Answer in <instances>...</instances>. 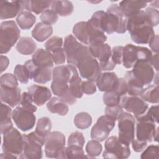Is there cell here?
I'll return each mask as SVG.
<instances>
[{
  "mask_svg": "<svg viewBox=\"0 0 159 159\" xmlns=\"http://www.w3.org/2000/svg\"><path fill=\"white\" fill-rule=\"evenodd\" d=\"M127 17L117 4L110 5L106 12L103 11L95 12L89 19L94 26L108 34L114 32L125 33L127 30Z\"/></svg>",
  "mask_w": 159,
  "mask_h": 159,
  "instance_id": "1",
  "label": "cell"
},
{
  "mask_svg": "<svg viewBox=\"0 0 159 159\" xmlns=\"http://www.w3.org/2000/svg\"><path fill=\"white\" fill-rule=\"evenodd\" d=\"M127 30L137 44H147L155 35L153 27L142 10L127 17Z\"/></svg>",
  "mask_w": 159,
  "mask_h": 159,
  "instance_id": "2",
  "label": "cell"
},
{
  "mask_svg": "<svg viewBox=\"0 0 159 159\" xmlns=\"http://www.w3.org/2000/svg\"><path fill=\"white\" fill-rule=\"evenodd\" d=\"M73 33L84 45L104 43L107 40L104 32L95 27L89 20L87 22H77L73 27Z\"/></svg>",
  "mask_w": 159,
  "mask_h": 159,
  "instance_id": "3",
  "label": "cell"
},
{
  "mask_svg": "<svg viewBox=\"0 0 159 159\" xmlns=\"http://www.w3.org/2000/svg\"><path fill=\"white\" fill-rule=\"evenodd\" d=\"M63 48L67 63L76 67L80 61L91 55L89 47L80 43L72 35L65 37Z\"/></svg>",
  "mask_w": 159,
  "mask_h": 159,
  "instance_id": "4",
  "label": "cell"
},
{
  "mask_svg": "<svg viewBox=\"0 0 159 159\" xmlns=\"http://www.w3.org/2000/svg\"><path fill=\"white\" fill-rule=\"evenodd\" d=\"M45 153L48 158H67L65 137L61 132H50L45 142Z\"/></svg>",
  "mask_w": 159,
  "mask_h": 159,
  "instance_id": "5",
  "label": "cell"
},
{
  "mask_svg": "<svg viewBox=\"0 0 159 159\" xmlns=\"http://www.w3.org/2000/svg\"><path fill=\"white\" fill-rule=\"evenodd\" d=\"M20 31L13 20L2 22L0 29V53H7L20 37Z\"/></svg>",
  "mask_w": 159,
  "mask_h": 159,
  "instance_id": "6",
  "label": "cell"
},
{
  "mask_svg": "<svg viewBox=\"0 0 159 159\" xmlns=\"http://www.w3.org/2000/svg\"><path fill=\"white\" fill-rule=\"evenodd\" d=\"M24 146L20 158L39 159L42 157V147L45 144V139L40 137L35 131L29 134H23Z\"/></svg>",
  "mask_w": 159,
  "mask_h": 159,
  "instance_id": "7",
  "label": "cell"
},
{
  "mask_svg": "<svg viewBox=\"0 0 159 159\" xmlns=\"http://www.w3.org/2000/svg\"><path fill=\"white\" fill-rule=\"evenodd\" d=\"M152 52L147 47L127 44L124 47L122 65L126 68H131L140 60L149 61Z\"/></svg>",
  "mask_w": 159,
  "mask_h": 159,
  "instance_id": "8",
  "label": "cell"
},
{
  "mask_svg": "<svg viewBox=\"0 0 159 159\" xmlns=\"http://www.w3.org/2000/svg\"><path fill=\"white\" fill-rule=\"evenodd\" d=\"M118 139L123 143L130 145L134 139L135 119L130 113L123 112L117 119Z\"/></svg>",
  "mask_w": 159,
  "mask_h": 159,
  "instance_id": "9",
  "label": "cell"
},
{
  "mask_svg": "<svg viewBox=\"0 0 159 159\" xmlns=\"http://www.w3.org/2000/svg\"><path fill=\"white\" fill-rule=\"evenodd\" d=\"M105 150L102 157L106 158L124 159L127 158L130 155L129 145L122 143L116 136L108 137L104 144Z\"/></svg>",
  "mask_w": 159,
  "mask_h": 159,
  "instance_id": "10",
  "label": "cell"
},
{
  "mask_svg": "<svg viewBox=\"0 0 159 159\" xmlns=\"http://www.w3.org/2000/svg\"><path fill=\"white\" fill-rule=\"evenodd\" d=\"M24 146L23 135L15 128L3 135L2 150L15 155H19L22 153Z\"/></svg>",
  "mask_w": 159,
  "mask_h": 159,
  "instance_id": "11",
  "label": "cell"
},
{
  "mask_svg": "<svg viewBox=\"0 0 159 159\" xmlns=\"http://www.w3.org/2000/svg\"><path fill=\"white\" fill-rule=\"evenodd\" d=\"M76 67L81 77L93 82L96 81L102 73L99 62L91 55L80 61Z\"/></svg>",
  "mask_w": 159,
  "mask_h": 159,
  "instance_id": "12",
  "label": "cell"
},
{
  "mask_svg": "<svg viewBox=\"0 0 159 159\" xmlns=\"http://www.w3.org/2000/svg\"><path fill=\"white\" fill-rule=\"evenodd\" d=\"M115 123V119L106 115L101 116L91 129V139L99 142L104 141L114 127Z\"/></svg>",
  "mask_w": 159,
  "mask_h": 159,
  "instance_id": "13",
  "label": "cell"
},
{
  "mask_svg": "<svg viewBox=\"0 0 159 159\" xmlns=\"http://www.w3.org/2000/svg\"><path fill=\"white\" fill-rule=\"evenodd\" d=\"M12 118L16 126L24 132L32 129L35 123V116L34 112L23 108L20 106L14 109Z\"/></svg>",
  "mask_w": 159,
  "mask_h": 159,
  "instance_id": "14",
  "label": "cell"
},
{
  "mask_svg": "<svg viewBox=\"0 0 159 159\" xmlns=\"http://www.w3.org/2000/svg\"><path fill=\"white\" fill-rule=\"evenodd\" d=\"M119 105L127 112L132 113L135 117L143 114L148 108L147 103L141 98L129 95L122 96Z\"/></svg>",
  "mask_w": 159,
  "mask_h": 159,
  "instance_id": "15",
  "label": "cell"
},
{
  "mask_svg": "<svg viewBox=\"0 0 159 159\" xmlns=\"http://www.w3.org/2000/svg\"><path fill=\"white\" fill-rule=\"evenodd\" d=\"M134 76L144 86L149 84L155 77L154 68L149 61L140 60L135 63L131 70Z\"/></svg>",
  "mask_w": 159,
  "mask_h": 159,
  "instance_id": "16",
  "label": "cell"
},
{
  "mask_svg": "<svg viewBox=\"0 0 159 159\" xmlns=\"http://www.w3.org/2000/svg\"><path fill=\"white\" fill-rule=\"evenodd\" d=\"M51 89L55 95L57 96L66 104L73 105L76 103V98L71 92L68 83L53 81L51 84Z\"/></svg>",
  "mask_w": 159,
  "mask_h": 159,
  "instance_id": "17",
  "label": "cell"
},
{
  "mask_svg": "<svg viewBox=\"0 0 159 159\" xmlns=\"http://www.w3.org/2000/svg\"><path fill=\"white\" fill-rule=\"evenodd\" d=\"M155 130V122L148 120L137 121L135 132L137 140L147 142H152Z\"/></svg>",
  "mask_w": 159,
  "mask_h": 159,
  "instance_id": "18",
  "label": "cell"
},
{
  "mask_svg": "<svg viewBox=\"0 0 159 159\" xmlns=\"http://www.w3.org/2000/svg\"><path fill=\"white\" fill-rule=\"evenodd\" d=\"M119 78L114 72L101 73L96 80V86L102 92L115 91L119 83Z\"/></svg>",
  "mask_w": 159,
  "mask_h": 159,
  "instance_id": "19",
  "label": "cell"
},
{
  "mask_svg": "<svg viewBox=\"0 0 159 159\" xmlns=\"http://www.w3.org/2000/svg\"><path fill=\"white\" fill-rule=\"evenodd\" d=\"M78 75L75 66L70 64L57 66L52 70L53 81H64L69 83L73 78Z\"/></svg>",
  "mask_w": 159,
  "mask_h": 159,
  "instance_id": "20",
  "label": "cell"
},
{
  "mask_svg": "<svg viewBox=\"0 0 159 159\" xmlns=\"http://www.w3.org/2000/svg\"><path fill=\"white\" fill-rule=\"evenodd\" d=\"M23 11L22 1H1L0 19H7L18 16Z\"/></svg>",
  "mask_w": 159,
  "mask_h": 159,
  "instance_id": "21",
  "label": "cell"
},
{
  "mask_svg": "<svg viewBox=\"0 0 159 159\" xmlns=\"http://www.w3.org/2000/svg\"><path fill=\"white\" fill-rule=\"evenodd\" d=\"M27 89L33 99L34 104L39 106L43 105L52 97L50 89L45 86L34 84L29 86Z\"/></svg>",
  "mask_w": 159,
  "mask_h": 159,
  "instance_id": "22",
  "label": "cell"
},
{
  "mask_svg": "<svg viewBox=\"0 0 159 159\" xmlns=\"http://www.w3.org/2000/svg\"><path fill=\"white\" fill-rule=\"evenodd\" d=\"M1 101L10 107H14L20 103L21 99L20 89L18 87L7 88L1 86Z\"/></svg>",
  "mask_w": 159,
  "mask_h": 159,
  "instance_id": "23",
  "label": "cell"
},
{
  "mask_svg": "<svg viewBox=\"0 0 159 159\" xmlns=\"http://www.w3.org/2000/svg\"><path fill=\"white\" fill-rule=\"evenodd\" d=\"M89 52L91 55L99 60V62H103L111 59L112 50L109 45L104 43H96L89 45Z\"/></svg>",
  "mask_w": 159,
  "mask_h": 159,
  "instance_id": "24",
  "label": "cell"
},
{
  "mask_svg": "<svg viewBox=\"0 0 159 159\" xmlns=\"http://www.w3.org/2000/svg\"><path fill=\"white\" fill-rule=\"evenodd\" d=\"M32 60L40 68H52L53 65L52 53L43 48L37 49L32 55Z\"/></svg>",
  "mask_w": 159,
  "mask_h": 159,
  "instance_id": "25",
  "label": "cell"
},
{
  "mask_svg": "<svg viewBox=\"0 0 159 159\" xmlns=\"http://www.w3.org/2000/svg\"><path fill=\"white\" fill-rule=\"evenodd\" d=\"M148 2L136 0H126L120 2L119 6L127 16H130L145 7Z\"/></svg>",
  "mask_w": 159,
  "mask_h": 159,
  "instance_id": "26",
  "label": "cell"
},
{
  "mask_svg": "<svg viewBox=\"0 0 159 159\" xmlns=\"http://www.w3.org/2000/svg\"><path fill=\"white\" fill-rule=\"evenodd\" d=\"M127 87V93L129 96H138L140 95L143 85L134 76L132 71H126L124 76Z\"/></svg>",
  "mask_w": 159,
  "mask_h": 159,
  "instance_id": "27",
  "label": "cell"
},
{
  "mask_svg": "<svg viewBox=\"0 0 159 159\" xmlns=\"http://www.w3.org/2000/svg\"><path fill=\"white\" fill-rule=\"evenodd\" d=\"M53 28L51 25L43 22L37 23L32 31V37L38 42H43L51 36Z\"/></svg>",
  "mask_w": 159,
  "mask_h": 159,
  "instance_id": "28",
  "label": "cell"
},
{
  "mask_svg": "<svg viewBox=\"0 0 159 159\" xmlns=\"http://www.w3.org/2000/svg\"><path fill=\"white\" fill-rule=\"evenodd\" d=\"M50 9L60 16H68L73 12V5L69 1H52Z\"/></svg>",
  "mask_w": 159,
  "mask_h": 159,
  "instance_id": "29",
  "label": "cell"
},
{
  "mask_svg": "<svg viewBox=\"0 0 159 159\" xmlns=\"http://www.w3.org/2000/svg\"><path fill=\"white\" fill-rule=\"evenodd\" d=\"M48 110L60 116H65L68 112V106L58 97H53L50 99L47 104Z\"/></svg>",
  "mask_w": 159,
  "mask_h": 159,
  "instance_id": "30",
  "label": "cell"
},
{
  "mask_svg": "<svg viewBox=\"0 0 159 159\" xmlns=\"http://www.w3.org/2000/svg\"><path fill=\"white\" fill-rule=\"evenodd\" d=\"M37 47L36 43L29 37H21L16 45V50L22 55H29L33 53Z\"/></svg>",
  "mask_w": 159,
  "mask_h": 159,
  "instance_id": "31",
  "label": "cell"
},
{
  "mask_svg": "<svg viewBox=\"0 0 159 159\" xmlns=\"http://www.w3.org/2000/svg\"><path fill=\"white\" fill-rule=\"evenodd\" d=\"M36 21L35 16L29 11H23L17 16L16 22L20 29L27 30L30 29Z\"/></svg>",
  "mask_w": 159,
  "mask_h": 159,
  "instance_id": "32",
  "label": "cell"
},
{
  "mask_svg": "<svg viewBox=\"0 0 159 159\" xmlns=\"http://www.w3.org/2000/svg\"><path fill=\"white\" fill-rule=\"evenodd\" d=\"M158 89V85H150L143 88L139 96L145 101L157 104L159 101Z\"/></svg>",
  "mask_w": 159,
  "mask_h": 159,
  "instance_id": "33",
  "label": "cell"
},
{
  "mask_svg": "<svg viewBox=\"0 0 159 159\" xmlns=\"http://www.w3.org/2000/svg\"><path fill=\"white\" fill-rule=\"evenodd\" d=\"M52 129V122L47 117H43L38 120L35 132L41 137L46 139Z\"/></svg>",
  "mask_w": 159,
  "mask_h": 159,
  "instance_id": "34",
  "label": "cell"
},
{
  "mask_svg": "<svg viewBox=\"0 0 159 159\" xmlns=\"http://www.w3.org/2000/svg\"><path fill=\"white\" fill-rule=\"evenodd\" d=\"M52 76L51 68H40L38 66L32 80L39 84H45L49 81Z\"/></svg>",
  "mask_w": 159,
  "mask_h": 159,
  "instance_id": "35",
  "label": "cell"
},
{
  "mask_svg": "<svg viewBox=\"0 0 159 159\" xmlns=\"http://www.w3.org/2000/svg\"><path fill=\"white\" fill-rule=\"evenodd\" d=\"M92 123V117L87 112H81L78 113L74 118V124L75 126L82 130L88 128Z\"/></svg>",
  "mask_w": 159,
  "mask_h": 159,
  "instance_id": "36",
  "label": "cell"
},
{
  "mask_svg": "<svg viewBox=\"0 0 159 159\" xmlns=\"http://www.w3.org/2000/svg\"><path fill=\"white\" fill-rule=\"evenodd\" d=\"M158 106H152L143 114L135 117L137 121L148 120L155 123H158Z\"/></svg>",
  "mask_w": 159,
  "mask_h": 159,
  "instance_id": "37",
  "label": "cell"
},
{
  "mask_svg": "<svg viewBox=\"0 0 159 159\" xmlns=\"http://www.w3.org/2000/svg\"><path fill=\"white\" fill-rule=\"evenodd\" d=\"M82 82L83 81L78 75L73 78L68 83L71 92L76 99L81 98L83 95L81 88Z\"/></svg>",
  "mask_w": 159,
  "mask_h": 159,
  "instance_id": "38",
  "label": "cell"
},
{
  "mask_svg": "<svg viewBox=\"0 0 159 159\" xmlns=\"http://www.w3.org/2000/svg\"><path fill=\"white\" fill-rule=\"evenodd\" d=\"M86 152L89 155V158H94L101 154L102 147L99 142L91 140L88 142L86 145Z\"/></svg>",
  "mask_w": 159,
  "mask_h": 159,
  "instance_id": "39",
  "label": "cell"
},
{
  "mask_svg": "<svg viewBox=\"0 0 159 159\" xmlns=\"http://www.w3.org/2000/svg\"><path fill=\"white\" fill-rule=\"evenodd\" d=\"M51 3L52 1H30V12L32 11L36 14L42 13L45 10L48 9V7H50Z\"/></svg>",
  "mask_w": 159,
  "mask_h": 159,
  "instance_id": "40",
  "label": "cell"
},
{
  "mask_svg": "<svg viewBox=\"0 0 159 159\" xmlns=\"http://www.w3.org/2000/svg\"><path fill=\"white\" fill-rule=\"evenodd\" d=\"M14 73L17 79L22 83L26 84L30 80L29 71L25 65H17L14 68Z\"/></svg>",
  "mask_w": 159,
  "mask_h": 159,
  "instance_id": "41",
  "label": "cell"
},
{
  "mask_svg": "<svg viewBox=\"0 0 159 159\" xmlns=\"http://www.w3.org/2000/svg\"><path fill=\"white\" fill-rule=\"evenodd\" d=\"M17 79L14 75L11 73H5L1 76V86L7 88H14L18 86Z\"/></svg>",
  "mask_w": 159,
  "mask_h": 159,
  "instance_id": "42",
  "label": "cell"
},
{
  "mask_svg": "<svg viewBox=\"0 0 159 159\" xmlns=\"http://www.w3.org/2000/svg\"><path fill=\"white\" fill-rule=\"evenodd\" d=\"M120 97L116 91L105 92L103 94L102 99L106 106H114L119 105Z\"/></svg>",
  "mask_w": 159,
  "mask_h": 159,
  "instance_id": "43",
  "label": "cell"
},
{
  "mask_svg": "<svg viewBox=\"0 0 159 159\" xmlns=\"http://www.w3.org/2000/svg\"><path fill=\"white\" fill-rule=\"evenodd\" d=\"M33 103L34 102L30 93L29 92H24L21 96L20 106L27 110L34 112L37 111V108Z\"/></svg>",
  "mask_w": 159,
  "mask_h": 159,
  "instance_id": "44",
  "label": "cell"
},
{
  "mask_svg": "<svg viewBox=\"0 0 159 159\" xmlns=\"http://www.w3.org/2000/svg\"><path fill=\"white\" fill-rule=\"evenodd\" d=\"M40 17L42 22L46 24L52 25L56 23L58 19V16L53 10L47 9L41 14Z\"/></svg>",
  "mask_w": 159,
  "mask_h": 159,
  "instance_id": "45",
  "label": "cell"
},
{
  "mask_svg": "<svg viewBox=\"0 0 159 159\" xmlns=\"http://www.w3.org/2000/svg\"><path fill=\"white\" fill-rule=\"evenodd\" d=\"M84 142L85 140L83 134L78 131L71 133L68 139V145H74L83 148Z\"/></svg>",
  "mask_w": 159,
  "mask_h": 159,
  "instance_id": "46",
  "label": "cell"
},
{
  "mask_svg": "<svg viewBox=\"0 0 159 159\" xmlns=\"http://www.w3.org/2000/svg\"><path fill=\"white\" fill-rule=\"evenodd\" d=\"M66 157L67 158H83L88 157L84 155L83 148L78 146L68 145L66 147Z\"/></svg>",
  "mask_w": 159,
  "mask_h": 159,
  "instance_id": "47",
  "label": "cell"
},
{
  "mask_svg": "<svg viewBox=\"0 0 159 159\" xmlns=\"http://www.w3.org/2000/svg\"><path fill=\"white\" fill-rule=\"evenodd\" d=\"M45 49L52 53L54 50L61 48L63 45V39L61 37L54 36L50 38L45 43Z\"/></svg>",
  "mask_w": 159,
  "mask_h": 159,
  "instance_id": "48",
  "label": "cell"
},
{
  "mask_svg": "<svg viewBox=\"0 0 159 159\" xmlns=\"http://www.w3.org/2000/svg\"><path fill=\"white\" fill-rule=\"evenodd\" d=\"M159 147L158 145H150L141 154V158L158 159Z\"/></svg>",
  "mask_w": 159,
  "mask_h": 159,
  "instance_id": "49",
  "label": "cell"
},
{
  "mask_svg": "<svg viewBox=\"0 0 159 159\" xmlns=\"http://www.w3.org/2000/svg\"><path fill=\"white\" fill-rule=\"evenodd\" d=\"M144 11L152 25L153 27L157 26L158 24V20H159L158 9H155L154 7H152L150 6L147 7Z\"/></svg>",
  "mask_w": 159,
  "mask_h": 159,
  "instance_id": "50",
  "label": "cell"
},
{
  "mask_svg": "<svg viewBox=\"0 0 159 159\" xmlns=\"http://www.w3.org/2000/svg\"><path fill=\"white\" fill-rule=\"evenodd\" d=\"M123 50L124 47L122 46H116L112 48L111 58L116 65H120L122 63Z\"/></svg>",
  "mask_w": 159,
  "mask_h": 159,
  "instance_id": "51",
  "label": "cell"
},
{
  "mask_svg": "<svg viewBox=\"0 0 159 159\" xmlns=\"http://www.w3.org/2000/svg\"><path fill=\"white\" fill-rule=\"evenodd\" d=\"M123 112V109L120 105L114 106H106L105 110V115L116 120Z\"/></svg>",
  "mask_w": 159,
  "mask_h": 159,
  "instance_id": "52",
  "label": "cell"
},
{
  "mask_svg": "<svg viewBox=\"0 0 159 159\" xmlns=\"http://www.w3.org/2000/svg\"><path fill=\"white\" fill-rule=\"evenodd\" d=\"M53 63L56 65H61L65 62L66 56L63 48L57 49L52 53Z\"/></svg>",
  "mask_w": 159,
  "mask_h": 159,
  "instance_id": "53",
  "label": "cell"
},
{
  "mask_svg": "<svg viewBox=\"0 0 159 159\" xmlns=\"http://www.w3.org/2000/svg\"><path fill=\"white\" fill-rule=\"evenodd\" d=\"M82 91L86 94H93L96 91V85L93 81L86 80L82 82Z\"/></svg>",
  "mask_w": 159,
  "mask_h": 159,
  "instance_id": "54",
  "label": "cell"
},
{
  "mask_svg": "<svg viewBox=\"0 0 159 159\" xmlns=\"http://www.w3.org/2000/svg\"><path fill=\"white\" fill-rule=\"evenodd\" d=\"M12 114V112L10 106L6 104H4L3 103H1V122L11 120Z\"/></svg>",
  "mask_w": 159,
  "mask_h": 159,
  "instance_id": "55",
  "label": "cell"
},
{
  "mask_svg": "<svg viewBox=\"0 0 159 159\" xmlns=\"http://www.w3.org/2000/svg\"><path fill=\"white\" fill-rule=\"evenodd\" d=\"M115 91L120 96L126 95L127 93V87L126 81L124 78H120L119 79V83Z\"/></svg>",
  "mask_w": 159,
  "mask_h": 159,
  "instance_id": "56",
  "label": "cell"
},
{
  "mask_svg": "<svg viewBox=\"0 0 159 159\" xmlns=\"http://www.w3.org/2000/svg\"><path fill=\"white\" fill-rule=\"evenodd\" d=\"M134 150L136 152H140L143 151L147 145V142L145 141H140L134 139L131 142Z\"/></svg>",
  "mask_w": 159,
  "mask_h": 159,
  "instance_id": "57",
  "label": "cell"
},
{
  "mask_svg": "<svg viewBox=\"0 0 159 159\" xmlns=\"http://www.w3.org/2000/svg\"><path fill=\"white\" fill-rule=\"evenodd\" d=\"M99 66H100L101 71L112 70L116 66V64L112 61L111 58L107 61H103V62H99Z\"/></svg>",
  "mask_w": 159,
  "mask_h": 159,
  "instance_id": "58",
  "label": "cell"
},
{
  "mask_svg": "<svg viewBox=\"0 0 159 159\" xmlns=\"http://www.w3.org/2000/svg\"><path fill=\"white\" fill-rule=\"evenodd\" d=\"M150 48L151 50L156 53H158V35H155L151 40L148 43Z\"/></svg>",
  "mask_w": 159,
  "mask_h": 159,
  "instance_id": "59",
  "label": "cell"
},
{
  "mask_svg": "<svg viewBox=\"0 0 159 159\" xmlns=\"http://www.w3.org/2000/svg\"><path fill=\"white\" fill-rule=\"evenodd\" d=\"M12 128H13V125L11 119L1 122V134L2 135H4Z\"/></svg>",
  "mask_w": 159,
  "mask_h": 159,
  "instance_id": "60",
  "label": "cell"
},
{
  "mask_svg": "<svg viewBox=\"0 0 159 159\" xmlns=\"http://www.w3.org/2000/svg\"><path fill=\"white\" fill-rule=\"evenodd\" d=\"M149 63L152 65V66L158 72V54L155 53V55H152L149 60Z\"/></svg>",
  "mask_w": 159,
  "mask_h": 159,
  "instance_id": "61",
  "label": "cell"
},
{
  "mask_svg": "<svg viewBox=\"0 0 159 159\" xmlns=\"http://www.w3.org/2000/svg\"><path fill=\"white\" fill-rule=\"evenodd\" d=\"M9 63V60L8 58L4 55H1L0 57V65H1V72L4 71L8 66Z\"/></svg>",
  "mask_w": 159,
  "mask_h": 159,
  "instance_id": "62",
  "label": "cell"
},
{
  "mask_svg": "<svg viewBox=\"0 0 159 159\" xmlns=\"http://www.w3.org/2000/svg\"><path fill=\"white\" fill-rule=\"evenodd\" d=\"M0 158L1 159H11V158H17V156L9 153H7V152H4L2 153L0 155Z\"/></svg>",
  "mask_w": 159,
  "mask_h": 159,
  "instance_id": "63",
  "label": "cell"
},
{
  "mask_svg": "<svg viewBox=\"0 0 159 159\" xmlns=\"http://www.w3.org/2000/svg\"><path fill=\"white\" fill-rule=\"evenodd\" d=\"M158 129H159L158 127H156V130H155L154 136H153V139L156 142H158Z\"/></svg>",
  "mask_w": 159,
  "mask_h": 159,
  "instance_id": "64",
  "label": "cell"
}]
</instances>
